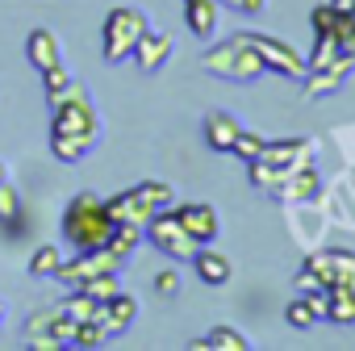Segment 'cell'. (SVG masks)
Listing matches in <instances>:
<instances>
[{
  "instance_id": "6da1fadb",
  "label": "cell",
  "mask_w": 355,
  "mask_h": 351,
  "mask_svg": "<svg viewBox=\"0 0 355 351\" xmlns=\"http://www.w3.org/2000/svg\"><path fill=\"white\" fill-rule=\"evenodd\" d=\"M96 142H101V117L92 109L88 88L71 80V88L51 101V155L59 163H80Z\"/></svg>"
},
{
  "instance_id": "7a4b0ae2",
  "label": "cell",
  "mask_w": 355,
  "mask_h": 351,
  "mask_svg": "<svg viewBox=\"0 0 355 351\" xmlns=\"http://www.w3.org/2000/svg\"><path fill=\"white\" fill-rule=\"evenodd\" d=\"M63 234L76 251H96L109 243L113 234V218H109V205L96 197V193H76L63 209Z\"/></svg>"
},
{
  "instance_id": "3957f363",
  "label": "cell",
  "mask_w": 355,
  "mask_h": 351,
  "mask_svg": "<svg viewBox=\"0 0 355 351\" xmlns=\"http://www.w3.org/2000/svg\"><path fill=\"white\" fill-rule=\"evenodd\" d=\"M201 67H205L209 76H218V80H234V84H251V80H259V76L268 71L263 59L255 55V46H251L243 34H230V38L214 42V46L201 55Z\"/></svg>"
},
{
  "instance_id": "277c9868",
  "label": "cell",
  "mask_w": 355,
  "mask_h": 351,
  "mask_svg": "<svg viewBox=\"0 0 355 351\" xmlns=\"http://www.w3.org/2000/svg\"><path fill=\"white\" fill-rule=\"evenodd\" d=\"M142 34H146V17L138 9H125V5L109 9V17L101 26V55H105V63H130V55H134Z\"/></svg>"
},
{
  "instance_id": "5b68a950",
  "label": "cell",
  "mask_w": 355,
  "mask_h": 351,
  "mask_svg": "<svg viewBox=\"0 0 355 351\" xmlns=\"http://www.w3.org/2000/svg\"><path fill=\"white\" fill-rule=\"evenodd\" d=\"M142 239H146L155 251H163L171 264H189V259L197 255V247H201V243L184 230V222L175 218V205H171V209H159V214L146 222Z\"/></svg>"
},
{
  "instance_id": "8992f818",
  "label": "cell",
  "mask_w": 355,
  "mask_h": 351,
  "mask_svg": "<svg viewBox=\"0 0 355 351\" xmlns=\"http://www.w3.org/2000/svg\"><path fill=\"white\" fill-rule=\"evenodd\" d=\"M239 34L255 46V55L263 59V67H268V71L288 76V80H305V59H301L288 42H280L276 34H259V30H239Z\"/></svg>"
},
{
  "instance_id": "52a82bcc",
  "label": "cell",
  "mask_w": 355,
  "mask_h": 351,
  "mask_svg": "<svg viewBox=\"0 0 355 351\" xmlns=\"http://www.w3.org/2000/svg\"><path fill=\"white\" fill-rule=\"evenodd\" d=\"M113 268H121V259H117L109 247H96V251H76V259H63V264H59L55 280H63L67 289H80V284H84V280H92L96 272H113Z\"/></svg>"
},
{
  "instance_id": "ba28073f",
  "label": "cell",
  "mask_w": 355,
  "mask_h": 351,
  "mask_svg": "<svg viewBox=\"0 0 355 351\" xmlns=\"http://www.w3.org/2000/svg\"><path fill=\"white\" fill-rule=\"evenodd\" d=\"M313 151H318V142L313 138H276V142H268L263 146V163L268 167H276V171H297V167H309L313 163ZM255 163V159H251Z\"/></svg>"
},
{
  "instance_id": "9c48e42d",
  "label": "cell",
  "mask_w": 355,
  "mask_h": 351,
  "mask_svg": "<svg viewBox=\"0 0 355 351\" xmlns=\"http://www.w3.org/2000/svg\"><path fill=\"white\" fill-rule=\"evenodd\" d=\"M105 205H109L113 226H138V230H146V222L159 214V209L146 201V193H142L138 185H134V189H125V193H117V197H109Z\"/></svg>"
},
{
  "instance_id": "30bf717a",
  "label": "cell",
  "mask_w": 355,
  "mask_h": 351,
  "mask_svg": "<svg viewBox=\"0 0 355 351\" xmlns=\"http://www.w3.org/2000/svg\"><path fill=\"white\" fill-rule=\"evenodd\" d=\"M134 318H138V297H130V293H121V289H117L109 301H101V305H96V318H92V322L105 330V339H117L121 330H130V326H134Z\"/></svg>"
},
{
  "instance_id": "8fae6325",
  "label": "cell",
  "mask_w": 355,
  "mask_h": 351,
  "mask_svg": "<svg viewBox=\"0 0 355 351\" xmlns=\"http://www.w3.org/2000/svg\"><path fill=\"white\" fill-rule=\"evenodd\" d=\"M175 218L184 222V230L205 247V243H214L218 234H222V222H218V209L209 205V201H184V205H175Z\"/></svg>"
},
{
  "instance_id": "7c38bea8",
  "label": "cell",
  "mask_w": 355,
  "mask_h": 351,
  "mask_svg": "<svg viewBox=\"0 0 355 351\" xmlns=\"http://www.w3.org/2000/svg\"><path fill=\"white\" fill-rule=\"evenodd\" d=\"M351 67H355V59H351V55H338L334 63H326V67H318V71H305V101H322V96L338 92V88L347 84Z\"/></svg>"
},
{
  "instance_id": "4fadbf2b",
  "label": "cell",
  "mask_w": 355,
  "mask_h": 351,
  "mask_svg": "<svg viewBox=\"0 0 355 351\" xmlns=\"http://www.w3.org/2000/svg\"><path fill=\"white\" fill-rule=\"evenodd\" d=\"M175 55V42H171V34H163V30H150L146 26V34L138 38V46H134V67L138 71H159L167 59Z\"/></svg>"
},
{
  "instance_id": "5bb4252c",
  "label": "cell",
  "mask_w": 355,
  "mask_h": 351,
  "mask_svg": "<svg viewBox=\"0 0 355 351\" xmlns=\"http://www.w3.org/2000/svg\"><path fill=\"white\" fill-rule=\"evenodd\" d=\"M318 189H322L318 171L313 167H297V171H284L280 176V185L272 189V197L276 201H288V205H305V201L318 197Z\"/></svg>"
},
{
  "instance_id": "9a60e30c",
  "label": "cell",
  "mask_w": 355,
  "mask_h": 351,
  "mask_svg": "<svg viewBox=\"0 0 355 351\" xmlns=\"http://www.w3.org/2000/svg\"><path fill=\"white\" fill-rule=\"evenodd\" d=\"M26 55H30V63L38 67V76H42L46 67L63 63V46H59V38H55V34H51L46 26L30 30V38H26Z\"/></svg>"
},
{
  "instance_id": "2e32d148",
  "label": "cell",
  "mask_w": 355,
  "mask_h": 351,
  "mask_svg": "<svg viewBox=\"0 0 355 351\" xmlns=\"http://www.w3.org/2000/svg\"><path fill=\"white\" fill-rule=\"evenodd\" d=\"M205 146L209 151H222V155H230V146H234V138H239V117H230V113H222V109H214V113H205Z\"/></svg>"
},
{
  "instance_id": "e0dca14e",
  "label": "cell",
  "mask_w": 355,
  "mask_h": 351,
  "mask_svg": "<svg viewBox=\"0 0 355 351\" xmlns=\"http://www.w3.org/2000/svg\"><path fill=\"white\" fill-rule=\"evenodd\" d=\"M184 22H189V30H193L201 42H209V38L218 34V22H222L218 0H184Z\"/></svg>"
},
{
  "instance_id": "ac0fdd59",
  "label": "cell",
  "mask_w": 355,
  "mask_h": 351,
  "mask_svg": "<svg viewBox=\"0 0 355 351\" xmlns=\"http://www.w3.org/2000/svg\"><path fill=\"white\" fill-rule=\"evenodd\" d=\"M26 230V205L13 189V180L0 185V234H9V239H21Z\"/></svg>"
},
{
  "instance_id": "d6986e66",
  "label": "cell",
  "mask_w": 355,
  "mask_h": 351,
  "mask_svg": "<svg viewBox=\"0 0 355 351\" xmlns=\"http://www.w3.org/2000/svg\"><path fill=\"white\" fill-rule=\"evenodd\" d=\"M189 264L197 268V276H201L205 284H226V280H230V272H234V268H230V259H226L222 251H214L209 243H205V247H197V255H193Z\"/></svg>"
},
{
  "instance_id": "ffe728a7",
  "label": "cell",
  "mask_w": 355,
  "mask_h": 351,
  "mask_svg": "<svg viewBox=\"0 0 355 351\" xmlns=\"http://www.w3.org/2000/svg\"><path fill=\"white\" fill-rule=\"evenodd\" d=\"M189 347H193V351H247L251 339H247L243 330H234V326H214L205 339H193Z\"/></svg>"
},
{
  "instance_id": "44dd1931",
  "label": "cell",
  "mask_w": 355,
  "mask_h": 351,
  "mask_svg": "<svg viewBox=\"0 0 355 351\" xmlns=\"http://www.w3.org/2000/svg\"><path fill=\"white\" fill-rule=\"evenodd\" d=\"M326 293H330V309H326V322L351 326V322H355V280H338V284H330Z\"/></svg>"
},
{
  "instance_id": "7402d4cb",
  "label": "cell",
  "mask_w": 355,
  "mask_h": 351,
  "mask_svg": "<svg viewBox=\"0 0 355 351\" xmlns=\"http://www.w3.org/2000/svg\"><path fill=\"white\" fill-rule=\"evenodd\" d=\"M351 17L347 13H338L334 5H330V0H326V5H318L313 13H309V26H313V34H326V38H334L338 42V34H343V26H347Z\"/></svg>"
},
{
  "instance_id": "603a6c76",
  "label": "cell",
  "mask_w": 355,
  "mask_h": 351,
  "mask_svg": "<svg viewBox=\"0 0 355 351\" xmlns=\"http://www.w3.org/2000/svg\"><path fill=\"white\" fill-rule=\"evenodd\" d=\"M59 264H63V251H59L55 243H42V247H34V255H30V276H34V280H46V276L59 272Z\"/></svg>"
},
{
  "instance_id": "cb8c5ba5",
  "label": "cell",
  "mask_w": 355,
  "mask_h": 351,
  "mask_svg": "<svg viewBox=\"0 0 355 351\" xmlns=\"http://www.w3.org/2000/svg\"><path fill=\"white\" fill-rule=\"evenodd\" d=\"M138 243H142V230H138V226H113V234H109V243H105V247L125 264V259L138 251Z\"/></svg>"
},
{
  "instance_id": "d4e9b609",
  "label": "cell",
  "mask_w": 355,
  "mask_h": 351,
  "mask_svg": "<svg viewBox=\"0 0 355 351\" xmlns=\"http://www.w3.org/2000/svg\"><path fill=\"white\" fill-rule=\"evenodd\" d=\"M284 322H288L293 330H309V326H318L322 318L313 314L309 297H305V293H297V301H288V305H284Z\"/></svg>"
},
{
  "instance_id": "484cf974",
  "label": "cell",
  "mask_w": 355,
  "mask_h": 351,
  "mask_svg": "<svg viewBox=\"0 0 355 351\" xmlns=\"http://www.w3.org/2000/svg\"><path fill=\"white\" fill-rule=\"evenodd\" d=\"M71 80H76V76H71V67H67V63L46 67V71H42V92H46V105H51L59 92H67V88H71Z\"/></svg>"
},
{
  "instance_id": "4316f807",
  "label": "cell",
  "mask_w": 355,
  "mask_h": 351,
  "mask_svg": "<svg viewBox=\"0 0 355 351\" xmlns=\"http://www.w3.org/2000/svg\"><path fill=\"white\" fill-rule=\"evenodd\" d=\"M96 305H101V301H96V297H88L84 289H71V297L63 301V309H67V318H71V322H92V318H96Z\"/></svg>"
},
{
  "instance_id": "83f0119b",
  "label": "cell",
  "mask_w": 355,
  "mask_h": 351,
  "mask_svg": "<svg viewBox=\"0 0 355 351\" xmlns=\"http://www.w3.org/2000/svg\"><path fill=\"white\" fill-rule=\"evenodd\" d=\"M263 146H268V138H263V134H255V130H239V138H234L230 155H239L243 163H251V159H259V155H263Z\"/></svg>"
},
{
  "instance_id": "f1b7e54d",
  "label": "cell",
  "mask_w": 355,
  "mask_h": 351,
  "mask_svg": "<svg viewBox=\"0 0 355 351\" xmlns=\"http://www.w3.org/2000/svg\"><path fill=\"white\" fill-rule=\"evenodd\" d=\"M343 51H338V42L334 38H326V34H318V42H313V51H309V59H305V71H318V67H326V63H334Z\"/></svg>"
},
{
  "instance_id": "f546056e",
  "label": "cell",
  "mask_w": 355,
  "mask_h": 351,
  "mask_svg": "<svg viewBox=\"0 0 355 351\" xmlns=\"http://www.w3.org/2000/svg\"><path fill=\"white\" fill-rule=\"evenodd\" d=\"M80 289H84L88 297H96V301H109V297L121 289V280H117V268H113V272H96V276H92V280H84Z\"/></svg>"
},
{
  "instance_id": "4dcf8cb0",
  "label": "cell",
  "mask_w": 355,
  "mask_h": 351,
  "mask_svg": "<svg viewBox=\"0 0 355 351\" xmlns=\"http://www.w3.org/2000/svg\"><path fill=\"white\" fill-rule=\"evenodd\" d=\"M138 189L146 193V201H150L155 209H171V205H175V189H171V185H163V180H142Z\"/></svg>"
},
{
  "instance_id": "1f68e13d",
  "label": "cell",
  "mask_w": 355,
  "mask_h": 351,
  "mask_svg": "<svg viewBox=\"0 0 355 351\" xmlns=\"http://www.w3.org/2000/svg\"><path fill=\"white\" fill-rule=\"evenodd\" d=\"M63 314V301H55V305H42L38 314H30V322H26V334H51V326H55V318Z\"/></svg>"
},
{
  "instance_id": "d6a6232c",
  "label": "cell",
  "mask_w": 355,
  "mask_h": 351,
  "mask_svg": "<svg viewBox=\"0 0 355 351\" xmlns=\"http://www.w3.org/2000/svg\"><path fill=\"white\" fill-rule=\"evenodd\" d=\"M109 339H105V330L96 326V322H80L76 326V334H71V347H84V351H96V347H105Z\"/></svg>"
},
{
  "instance_id": "836d02e7",
  "label": "cell",
  "mask_w": 355,
  "mask_h": 351,
  "mask_svg": "<svg viewBox=\"0 0 355 351\" xmlns=\"http://www.w3.org/2000/svg\"><path fill=\"white\" fill-rule=\"evenodd\" d=\"M155 293H159V297H175V293H180V272H175V268H163V272L155 276Z\"/></svg>"
},
{
  "instance_id": "e575fe53",
  "label": "cell",
  "mask_w": 355,
  "mask_h": 351,
  "mask_svg": "<svg viewBox=\"0 0 355 351\" xmlns=\"http://www.w3.org/2000/svg\"><path fill=\"white\" fill-rule=\"evenodd\" d=\"M293 284H297V293H322V289H326V284L318 280V272H309L305 264H301V272L293 276Z\"/></svg>"
},
{
  "instance_id": "d590c367",
  "label": "cell",
  "mask_w": 355,
  "mask_h": 351,
  "mask_svg": "<svg viewBox=\"0 0 355 351\" xmlns=\"http://www.w3.org/2000/svg\"><path fill=\"white\" fill-rule=\"evenodd\" d=\"M26 343H30V351H59V347H67V343L55 339V334H30Z\"/></svg>"
},
{
  "instance_id": "8d00e7d4",
  "label": "cell",
  "mask_w": 355,
  "mask_h": 351,
  "mask_svg": "<svg viewBox=\"0 0 355 351\" xmlns=\"http://www.w3.org/2000/svg\"><path fill=\"white\" fill-rule=\"evenodd\" d=\"M338 51L355 59V22H347V26H343V34H338Z\"/></svg>"
},
{
  "instance_id": "74e56055",
  "label": "cell",
  "mask_w": 355,
  "mask_h": 351,
  "mask_svg": "<svg viewBox=\"0 0 355 351\" xmlns=\"http://www.w3.org/2000/svg\"><path fill=\"white\" fill-rule=\"evenodd\" d=\"M263 5H268V0H230V9H239V13H247V17L263 13Z\"/></svg>"
},
{
  "instance_id": "f35d334b",
  "label": "cell",
  "mask_w": 355,
  "mask_h": 351,
  "mask_svg": "<svg viewBox=\"0 0 355 351\" xmlns=\"http://www.w3.org/2000/svg\"><path fill=\"white\" fill-rule=\"evenodd\" d=\"M9 180V171H5V163H0V185H5Z\"/></svg>"
},
{
  "instance_id": "ab89813d",
  "label": "cell",
  "mask_w": 355,
  "mask_h": 351,
  "mask_svg": "<svg viewBox=\"0 0 355 351\" xmlns=\"http://www.w3.org/2000/svg\"><path fill=\"white\" fill-rule=\"evenodd\" d=\"M347 17H351V22H355V0H351V9H347Z\"/></svg>"
},
{
  "instance_id": "60d3db41",
  "label": "cell",
  "mask_w": 355,
  "mask_h": 351,
  "mask_svg": "<svg viewBox=\"0 0 355 351\" xmlns=\"http://www.w3.org/2000/svg\"><path fill=\"white\" fill-rule=\"evenodd\" d=\"M0 318H5V301H0Z\"/></svg>"
}]
</instances>
